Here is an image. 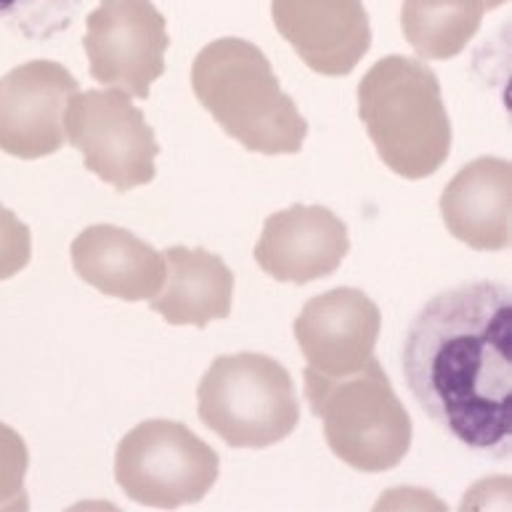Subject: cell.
Returning a JSON list of instances; mask_svg holds the SVG:
<instances>
[{
  "instance_id": "obj_1",
  "label": "cell",
  "mask_w": 512,
  "mask_h": 512,
  "mask_svg": "<svg viewBox=\"0 0 512 512\" xmlns=\"http://www.w3.org/2000/svg\"><path fill=\"white\" fill-rule=\"evenodd\" d=\"M401 369L422 412L462 449L510 459L512 292L465 282L438 292L406 329Z\"/></svg>"
},
{
  "instance_id": "obj_2",
  "label": "cell",
  "mask_w": 512,
  "mask_h": 512,
  "mask_svg": "<svg viewBox=\"0 0 512 512\" xmlns=\"http://www.w3.org/2000/svg\"><path fill=\"white\" fill-rule=\"evenodd\" d=\"M192 88L226 136L258 154H298L308 123L279 88L271 62L242 38H221L194 59Z\"/></svg>"
},
{
  "instance_id": "obj_3",
  "label": "cell",
  "mask_w": 512,
  "mask_h": 512,
  "mask_svg": "<svg viewBox=\"0 0 512 512\" xmlns=\"http://www.w3.org/2000/svg\"><path fill=\"white\" fill-rule=\"evenodd\" d=\"M359 117L396 176L420 181L449 157L451 123L441 83L417 59L385 56L369 69L359 85Z\"/></svg>"
},
{
  "instance_id": "obj_4",
  "label": "cell",
  "mask_w": 512,
  "mask_h": 512,
  "mask_svg": "<svg viewBox=\"0 0 512 512\" xmlns=\"http://www.w3.org/2000/svg\"><path fill=\"white\" fill-rule=\"evenodd\" d=\"M306 398L324 422V436L337 459L361 473H385L409 454L412 417L398 401L380 361L359 372L327 377L306 369Z\"/></svg>"
},
{
  "instance_id": "obj_5",
  "label": "cell",
  "mask_w": 512,
  "mask_h": 512,
  "mask_svg": "<svg viewBox=\"0 0 512 512\" xmlns=\"http://www.w3.org/2000/svg\"><path fill=\"white\" fill-rule=\"evenodd\" d=\"M199 420L234 449H266L298 428L290 372L263 353L221 356L197 388Z\"/></svg>"
},
{
  "instance_id": "obj_6",
  "label": "cell",
  "mask_w": 512,
  "mask_h": 512,
  "mask_svg": "<svg viewBox=\"0 0 512 512\" xmlns=\"http://www.w3.org/2000/svg\"><path fill=\"white\" fill-rule=\"evenodd\" d=\"M221 459L181 422L149 420L120 441L115 478L133 502L160 510L194 505L207 497Z\"/></svg>"
},
{
  "instance_id": "obj_7",
  "label": "cell",
  "mask_w": 512,
  "mask_h": 512,
  "mask_svg": "<svg viewBox=\"0 0 512 512\" xmlns=\"http://www.w3.org/2000/svg\"><path fill=\"white\" fill-rule=\"evenodd\" d=\"M64 130L69 144L83 154L85 168L115 192L125 194L149 184L157 173L154 160L160 144L154 130L120 88L75 93L69 99Z\"/></svg>"
},
{
  "instance_id": "obj_8",
  "label": "cell",
  "mask_w": 512,
  "mask_h": 512,
  "mask_svg": "<svg viewBox=\"0 0 512 512\" xmlns=\"http://www.w3.org/2000/svg\"><path fill=\"white\" fill-rule=\"evenodd\" d=\"M83 43L96 83L149 99L152 83L165 72L170 38L152 0H101L88 14Z\"/></svg>"
},
{
  "instance_id": "obj_9",
  "label": "cell",
  "mask_w": 512,
  "mask_h": 512,
  "mask_svg": "<svg viewBox=\"0 0 512 512\" xmlns=\"http://www.w3.org/2000/svg\"><path fill=\"white\" fill-rule=\"evenodd\" d=\"M77 80L62 64L38 62L11 69L0 80V152L19 160L56 154L67 141L69 99Z\"/></svg>"
},
{
  "instance_id": "obj_10",
  "label": "cell",
  "mask_w": 512,
  "mask_h": 512,
  "mask_svg": "<svg viewBox=\"0 0 512 512\" xmlns=\"http://www.w3.org/2000/svg\"><path fill=\"white\" fill-rule=\"evenodd\" d=\"M380 324V308L367 292L340 287L308 300L292 332L308 369L327 377H345L372 359Z\"/></svg>"
},
{
  "instance_id": "obj_11",
  "label": "cell",
  "mask_w": 512,
  "mask_h": 512,
  "mask_svg": "<svg viewBox=\"0 0 512 512\" xmlns=\"http://www.w3.org/2000/svg\"><path fill=\"white\" fill-rule=\"evenodd\" d=\"M271 16L279 35L319 75H351L372 46L361 0H274Z\"/></svg>"
},
{
  "instance_id": "obj_12",
  "label": "cell",
  "mask_w": 512,
  "mask_h": 512,
  "mask_svg": "<svg viewBox=\"0 0 512 512\" xmlns=\"http://www.w3.org/2000/svg\"><path fill=\"white\" fill-rule=\"evenodd\" d=\"M351 250L345 223L321 205H292L263 223L255 260L276 282L308 284L335 274Z\"/></svg>"
},
{
  "instance_id": "obj_13",
  "label": "cell",
  "mask_w": 512,
  "mask_h": 512,
  "mask_svg": "<svg viewBox=\"0 0 512 512\" xmlns=\"http://www.w3.org/2000/svg\"><path fill=\"white\" fill-rule=\"evenodd\" d=\"M441 215L451 237L473 250L510 247L512 165L481 157L459 170L441 194Z\"/></svg>"
},
{
  "instance_id": "obj_14",
  "label": "cell",
  "mask_w": 512,
  "mask_h": 512,
  "mask_svg": "<svg viewBox=\"0 0 512 512\" xmlns=\"http://www.w3.org/2000/svg\"><path fill=\"white\" fill-rule=\"evenodd\" d=\"M72 266L85 284L109 298L152 300L165 282V258L109 223H96L72 242Z\"/></svg>"
},
{
  "instance_id": "obj_15",
  "label": "cell",
  "mask_w": 512,
  "mask_h": 512,
  "mask_svg": "<svg viewBox=\"0 0 512 512\" xmlns=\"http://www.w3.org/2000/svg\"><path fill=\"white\" fill-rule=\"evenodd\" d=\"M162 258L165 290L152 298V311L176 327H207L231 314L234 274L218 255L202 247L176 245Z\"/></svg>"
},
{
  "instance_id": "obj_16",
  "label": "cell",
  "mask_w": 512,
  "mask_h": 512,
  "mask_svg": "<svg viewBox=\"0 0 512 512\" xmlns=\"http://www.w3.org/2000/svg\"><path fill=\"white\" fill-rule=\"evenodd\" d=\"M483 0H404L401 27L409 46L428 62L454 59L475 38Z\"/></svg>"
},
{
  "instance_id": "obj_17",
  "label": "cell",
  "mask_w": 512,
  "mask_h": 512,
  "mask_svg": "<svg viewBox=\"0 0 512 512\" xmlns=\"http://www.w3.org/2000/svg\"><path fill=\"white\" fill-rule=\"evenodd\" d=\"M80 0H0V24L27 40H51L77 19Z\"/></svg>"
},
{
  "instance_id": "obj_18",
  "label": "cell",
  "mask_w": 512,
  "mask_h": 512,
  "mask_svg": "<svg viewBox=\"0 0 512 512\" xmlns=\"http://www.w3.org/2000/svg\"><path fill=\"white\" fill-rule=\"evenodd\" d=\"M30 467L27 444L14 428L0 422V510H27L24 478Z\"/></svg>"
},
{
  "instance_id": "obj_19",
  "label": "cell",
  "mask_w": 512,
  "mask_h": 512,
  "mask_svg": "<svg viewBox=\"0 0 512 512\" xmlns=\"http://www.w3.org/2000/svg\"><path fill=\"white\" fill-rule=\"evenodd\" d=\"M32 258L30 229L8 207L0 205V282L22 271Z\"/></svg>"
},
{
  "instance_id": "obj_20",
  "label": "cell",
  "mask_w": 512,
  "mask_h": 512,
  "mask_svg": "<svg viewBox=\"0 0 512 512\" xmlns=\"http://www.w3.org/2000/svg\"><path fill=\"white\" fill-rule=\"evenodd\" d=\"M505 0H483V8H499Z\"/></svg>"
}]
</instances>
